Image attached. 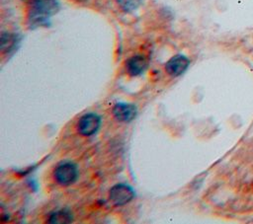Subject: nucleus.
Returning a JSON list of instances; mask_svg holds the SVG:
<instances>
[{"label": "nucleus", "mask_w": 253, "mask_h": 224, "mask_svg": "<svg viewBox=\"0 0 253 224\" xmlns=\"http://www.w3.org/2000/svg\"><path fill=\"white\" fill-rule=\"evenodd\" d=\"M22 1H23V2H25V3H27V4H28V3H30V2H31V1H32V0H22Z\"/></svg>", "instance_id": "nucleus-12"}, {"label": "nucleus", "mask_w": 253, "mask_h": 224, "mask_svg": "<svg viewBox=\"0 0 253 224\" xmlns=\"http://www.w3.org/2000/svg\"><path fill=\"white\" fill-rule=\"evenodd\" d=\"M135 196L132 187L126 184H117L109 191L110 200L118 206H123L130 202Z\"/></svg>", "instance_id": "nucleus-3"}, {"label": "nucleus", "mask_w": 253, "mask_h": 224, "mask_svg": "<svg viewBox=\"0 0 253 224\" xmlns=\"http://www.w3.org/2000/svg\"><path fill=\"white\" fill-rule=\"evenodd\" d=\"M18 38L16 35L10 33H2L0 37V48L2 53H9L15 48Z\"/></svg>", "instance_id": "nucleus-9"}, {"label": "nucleus", "mask_w": 253, "mask_h": 224, "mask_svg": "<svg viewBox=\"0 0 253 224\" xmlns=\"http://www.w3.org/2000/svg\"><path fill=\"white\" fill-rule=\"evenodd\" d=\"M53 177L58 185L62 187H68L74 184L78 179L77 166L69 161L61 162L55 167L53 171Z\"/></svg>", "instance_id": "nucleus-2"}, {"label": "nucleus", "mask_w": 253, "mask_h": 224, "mask_svg": "<svg viewBox=\"0 0 253 224\" xmlns=\"http://www.w3.org/2000/svg\"><path fill=\"white\" fill-rule=\"evenodd\" d=\"M74 2H78V3H83V2H86L87 0H72Z\"/></svg>", "instance_id": "nucleus-11"}, {"label": "nucleus", "mask_w": 253, "mask_h": 224, "mask_svg": "<svg viewBox=\"0 0 253 224\" xmlns=\"http://www.w3.org/2000/svg\"><path fill=\"white\" fill-rule=\"evenodd\" d=\"M148 66L147 59L140 54L129 57L126 62V70L130 76H138L142 74Z\"/></svg>", "instance_id": "nucleus-7"}, {"label": "nucleus", "mask_w": 253, "mask_h": 224, "mask_svg": "<svg viewBox=\"0 0 253 224\" xmlns=\"http://www.w3.org/2000/svg\"><path fill=\"white\" fill-rule=\"evenodd\" d=\"M142 0H117L119 7L125 12H132L139 7Z\"/></svg>", "instance_id": "nucleus-10"}, {"label": "nucleus", "mask_w": 253, "mask_h": 224, "mask_svg": "<svg viewBox=\"0 0 253 224\" xmlns=\"http://www.w3.org/2000/svg\"><path fill=\"white\" fill-rule=\"evenodd\" d=\"M190 60L183 54H177L171 57L165 64V70L171 77H178L182 75L189 67Z\"/></svg>", "instance_id": "nucleus-5"}, {"label": "nucleus", "mask_w": 253, "mask_h": 224, "mask_svg": "<svg viewBox=\"0 0 253 224\" xmlns=\"http://www.w3.org/2000/svg\"><path fill=\"white\" fill-rule=\"evenodd\" d=\"M28 5V23L32 29L46 26L49 18L59 10L57 0H32Z\"/></svg>", "instance_id": "nucleus-1"}, {"label": "nucleus", "mask_w": 253, "mask_h": 224, "mask_svg": "<svg viewBox=\"0 0 253 224\" xmlns=\"http://www.w3.org/2000/svg\"><path fill=\"white\" fill-rule=\"evenodd\" d=\"M102 118L95 112H87L83 114L77 123V130L83 136H92L99 130Z\"/></svg>", "instance_id": "nucleus-4"}, {"label": "nucleus", "mask_w": 253, "mask_h": 224, "mask_svg": "<svg viewBox=\"0 0 253 224\" xmlns=\"http://www.w3.org/2000/svg\"><path fill=\"white\" fill-rule=\"evenodd\" d=\"M137 114V109L133 104L117 103L113 108L114 117L121 122H130Z\"/></svg>", "instance_id": "nucleus-6"}, {"label": "nucleus", "mask_w": 253, "mask_h": 224, "mask_svg": "<svg viewBox=\"0 0 253 224\" xmlns=\"http://www.w3.org/2000/svg\"><path fill=\"white\" fill-rule=\"evenodd\" d=\"M73 220L71 212L67 209H57L49 213L47 222L51 224H65L70 223Z\"/></svg>", "instance_id": "nucleus-8"}]
</instances>
